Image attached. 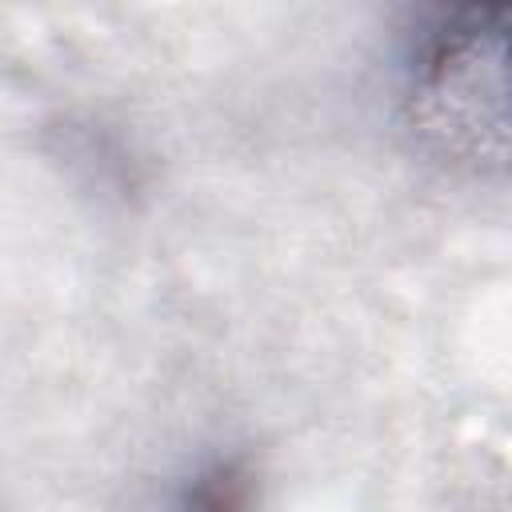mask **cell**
<instances>
[{
    "label": "cell",
    "mask_w": 512,
    "mask_h": 512,
    "mask_svg": "<svg viewBox=\"0 0 512 512\" xmlns=\"http://www.w3.org/2000/svg\"><path fill=\"white\" fill-rule=\"evenodd\" d=\"M504 8H436L404 36L400 72L412 120L460 160L504 156Z\"/></svg>",
    "instance_id": "6da1fadb"
},
{
    "label": "cell",
    "mask_w": 512,
    "mask_h": 512,
    "mask_svg": "<svg viewBox=\"0 0 512 512\" xmlns=\"http://www.w3.org/2000/svg\"><path fill=\"white\" fill-rule=\"evenodd\" d=\"M168 512H256V472L244 456H212L176 488Z\"/></svg>",
    "instance_id": "7a4b0ae2"
}]
</instances>
